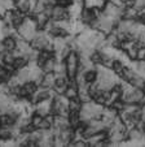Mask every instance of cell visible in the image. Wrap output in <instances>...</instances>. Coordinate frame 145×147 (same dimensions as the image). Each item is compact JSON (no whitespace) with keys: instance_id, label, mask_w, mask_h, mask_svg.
I'll list each match as a JSON object with an SVG mask.
<instances>
[{"instance_id":"6da1fadb","label":"cell","mask_w":145,"mask_h":147,"mask_svg":"<svg viewBox=\"0 0 145 147\" xmlns=\"http://www.w3.org/2000/svg\"><path fill=\"white\" fill-rule=\"evenodd\" d=\"M65 64H66V70H67V77L69 80L74 78L78 73V68H79V53L78 51L71 50L70 53L67 55V57L65 59Z\"/></svg>"},{"instance_id":"7a4b0ae2","label":"cell","mask_w":145,"mask_h":147,"mask_svg":"<svg viewBox=\"0 0 145 147\" xmlns=\"http://www.w3.org/2000/svg\"><path fill=\"white\" fill-rule=\"evenodd\" d=\"M70 16H69L67 8L65 7H61L55 4L52 8V14H51V20L52 21H62V20H69Z\"/></svg>"},{"instance_id":"3957f363","label":"cell","mask_w":145,"mask_h":147,"mask_svg":"<svg viewBox=\"0 0 145 147\" xmlns=\"http://www.w3.org/2000/svg\"><path fill=\"white\" fill-rule=\"evenodd\" d=\"M83 8H84V7H83L82 3H75V1L71 4L70 7H67V12H69L70 18L71 20H79Z\"/></svg>"},{"instance_id":"277c9868","label":"cell","mask_w":145,"mask_h":147,"mask_svg":"<svg viewBox=\"0 0 145 147\" xmlns=\"http://www.w3.org/2000/svg\"><path fill=\"white\" fill-rule=\"evenodd\" d=\"M1 46L4 51H13L17 47V36L14 35H7L1 39Z\"/></svg>"},{"instance_id":"5b68a950","label":"cell","mask_w":145,"mask_h":147,"mask_svg":"<svg viewBox=\"0 0 145 147\" xmlns=\"http://www.w3.org/2000/svg\"><path fill=\"white\" fill-rule=\"evenodd\" d=\"M56 82V74L55 73H44L41 85L39 87H45V89H52Z\"/></svg>"},{"instance_id":"8992f818","label":"cell","mask_w":145,"mask_h":147,"mask_svg":"<svg viewBox=\"0 0 145 147\" xmlns=\"http://www.w3.org/2000/svg\"><path fill=\"white\" fill-rule=\"evenodd\" d=\"M83 76H84V80L87 83H93L97 80V76H99V72H97V68L93 67L90 68V69H86L83 72Z\"/></svg>"},{"instance_id":"52a82bcc","label":"cell","mask_w":145,"mask_h":147,"mask_svg":"<svg viewBox=\"0 0 145 147\" xmlns=\"http://www.w3.org/2000/svg\"><path fill=\"white\" fill-rule=\"evenodd\" d=\"M29 57L26 55H19V56H16L14 59V63H13V69L14 70H18V69H22V68L27 67L29 64Z\"/></svg>"},{"instance_id":"ba28073f","label":"cell","mask_w":145,"mask_h":147,"mask_svg":"<svg viewBox=\"0 0 145 147\" xmlns=\"http://www.w3.org/2000/svg\"><path fill=\"white\" fill-rule=\"evenodd\" d=\"M56 64H57V57H56V55H55V56H52L51 59H48V60L41 65V70H43L44 73H53L55 72Z\"/></svg>"},{"instance_id":"9c48e42d","label":"cell","mask_w":145,"mask_h":147,"mask_svg":"<svg viewBox=\"0 0 145 147\" xmlns=\"http://www.w3.org/2000/svg\"><path fill=\"white\" fill-rule=\"evenodd\" d=\"M17 120L14 117H12L9 113L0 115V124H1V126H14Z\"/></svg>"},{"instance_id":"30bf717a","label":"cell","mask_w":145,"mask_h":147,"mask_svg":"<svg viewBox=\"0 0 145 147\" xmlns=\"http://www.w3.org/2000/svg\"><path fill=\"white\" fill-rule=\"evenodd\" d=\"M83 103L79 98H74V99H69V111L73 112H80Z\"/></svg>"},{"instance_id":"8fae6325","label":"cell","mask_w":145,"mask_h":147,"mask_svg":"<svg viewBox=\"0 0 145 147\" xmlns=\"http://www.w3.org/2000/svg\"><path fill=\"white\" fill-rule=\"evenodd\" d=\"M63 95H65L67 99H74V98H78V87L73 86V85H69V86L66 87Z\"/></svg>"},{"instance_id":"7c38bea8","label":"cell","mask_w":145,"mask_h":147,"mask_svg":"<svg viewBox=\"0 0 145 147\" xmlns=\"http://www.w3.org/2000/svg\"><path fill=\"white\" fill-rule=\"evenodd\" d=\"M136 60H145V46L144 45H141L140 47H137Z\"/></svg>"},{"instance_id":"4fadbf2b","label":"cell","mask_w":145,"mask_h":147,"mask_svg":"<svg viewBox=\"0 0 145 147\" xmlns=\"http://www.w3.org/2000/svg\"><path fill=\"white\" fill-rule=\"evenodd\" d=\"M96 3H97V0H82V4L84 8H95L96 7Z\"/></svg>"},{"instance_id":"5bb4252c","label":"cell","mask_w":145,"mask_h":147,"mask_svg":"<svg viewBox=\"0 0 145 147\" xmlns=\"http://www.w3.org/2000/svg\"><path fill=\"white\" fill-rule=\"evenodd\" d=\"M73 3H74V0H55V4L61 5V7H65V8L70 7Z\"/></svg>"},{"instance_id":"9a60e30c","label":"cell","mask_w":145,"mask_h":147,"mask_svg":"<svg viewBox=\"0 0 145 147\" xmlns=\"http://www.w3.org/2000/svg\"><path fill=\"white\" fill-rule=\"evenodd\" d=\"M0 126H1V124H0Z\"/></svg>"}]
</instances>
